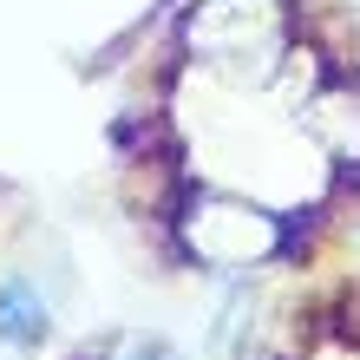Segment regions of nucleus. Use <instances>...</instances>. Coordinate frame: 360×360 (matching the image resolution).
Wrapping results in <instances>:
<instances>
[{
  "label": "nucleus",
  "mask_w": 360,
  "mask_h": 360,
  "mask_svg": "<svg viewBox=\"0 0 360 360\" xmlns=\"http://www.w3.org/2000/svg\"><path fill=\"white\" fill-rule=\"evenodd\" d=\"M190 53L229 79H269L288 53V7L282 0H203L190 13Z\"/></svg>",
  "instance_id": "1"
},
{
  "label": "nucleus",
  "mask_w": 360,
  "mask_h": 360,
  "mask_svg": "<svg viewBox=\"0 0 360 360\" xmlns=\"http://www.w3.org/2000/svg\"><path fill=\"white\" fill-rule=\"evenodd\" d=\"M184 249L210 269H249L275 249V217L249 203H229V197H210V203H190L184 217Z\"/></svg>",
  "instance_id": "2"
},
{
  "label": "nucleus",
  "mask_w": 360,
  "mask_h": 360,
  "mask_svg": "<svg viewBox=\"0 0 360 360\" xmlns=\"http://www.w3.org/2000/svg\"><path fill=\"white\" fill-rule=\"evenodd\" d=\"M53 328L46 295H39L27 275H0V341L7 347H39Z\"/></svg>",
  "instance_id": "3"
}]
</instances>
